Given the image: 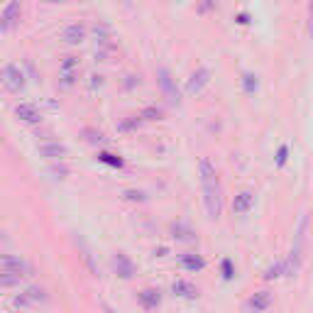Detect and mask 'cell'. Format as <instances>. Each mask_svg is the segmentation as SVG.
<instances>
[{"label":"cell","mask_w":313,"mask_h":313,"mask_svg":"<svg viewBox=\"0 0 313 313\" xmlns=\"http://www.w3.org/2000/svg\"><path fill=\"white\" fill-rule=\"evenodd\" d=\"M201 186H203V201H205V211L211 218H218L223 213V188H221V179L216 166L211 164L208 159H201Z\"/></svg>","instance_id":"6da1fadb"},{"label":"cell","mask_w":313,"mask_h":313,"mask_svg":"<svg viewBox=\"0 0 313 313\" xmlns=\"http://www.w3.org/2000/svg\"><path fill=\"white\" fill-rule=\"evenodd\" d=\"M32 272L27 262L13 257V255H3V274H0V286H13L18 284L22 276H27Z\"/></svg>","instance_id":"7a4b0ae2"},{"label":"cell","mask_w":313,"mask_h":313,"mask_svg":"<svg viewBox=\"0 0 313 313\" xmlns=\"http://www.w3.org/2000/svg\"><path fill=\"white\" fill-rule=\"evenodd\" d=\"M20 18H22V3H20V0H10V3L5 5V10H3V22H0L3 32L15 30L20 25Z\"/></svg>","instance_id":"3957f363"},{"label":"cell","mask_w":313,"mask_h":313,"mask_svg":"<svg viewBox=\"0 0 313 313\" xmlns=\"http://www.w3.org/2000/svg\"><path fill=\"white\" fill-rule=\"evenodd\" d=\"M3 86L10 93H20L25 88V76H22V71H20L18 66L8 64V66L3 69Z\"/></svg>","instance_id":"277c9868"},{"label":"cell","mask_w":313,"mask_h":313,"mask_svg":"<svg viewBox=\"0 0 313 313\" xmlns=\"http://www.w3.org/2000/svg\"><path fill=\"white\" fill-rule=\"evenodd\" d=\"M44 301H47V291L42 286H30L25 294L15 298V306L18 308H30L32 303H44Z\"/></svg>","instance_id":"5b68a950"},{"label":"cell","mask_w":313,"mask_h":313,"mask_svg":"<svg viewBox=\"0 0 313 313\" xmlns=\"http://www.w3.org/2000/svg\"><path fill=\"white\" fill-rule=\"evenodd\" d=\"M211 81V69H205V66H201L198 71H193L191 74V78L186 81V93L188 95H193V93H201L203 86Z\"/></svg>","instance_id":"8992f818"},{"label":"cell","mask_w":313,"mask_h":313,"mask_svg":"<svg viewBox=\"0 0 313 313\" xmlns=\"http://www.w3.org/2000/svg\"><path fill=\"white\" fill-rule=\"evenodd\" d=\"M113 269H115V274L123 276V279L135 276V264H132V259L125 252H115L113 255Z\"/></svg>","instance_id":"52a82bcc"},{"label":"cell","mask_w":313,"mask_h":313,"mask_svg":"<svg viewBox=\"0 0 313 313\" xmlns=\"http://www.w3.org/2000/svg\"><path fill=\"white\" fill-rule=\"evenodd\" d=\"M137 298H140V306H142L145 311H152V308H157V306L162 303V291H159V289H142V291L137 294Z\"/></svg>","instance_id":"ba28073f"},{"label":"cell","mask_w":313,"mask_h":313,"mask_svg":"<svg viewBox=\"0 0 313 313\" xmlns=\"http://www.w3.org/2000/svg\"><path fill=\"white\" fill-rule=\"evenodd\" d=\"M157 76H159V86L164 88L166 98H169V103L179 106V93H176L174 83H171V76H169V71H166V69H159V71H157Z\"/></svg>","instance_id":"9c48e42d"},{"label":"cell","mask_w":313,"mask_h":313,"mask_svg":"<svg viewBox=\"0 0 313 313\" xmlns=\"http://www.w3.org/2000/svg\"><path fill=\"white\" fill-rule=\"evenodd\" d=\"M269 306H272V296L267 291H259L245 303V311H267Z\"/></svg>","instance_id":"30bf717a"},{"label":"cell","mask_w":313,"mask_h":313,"mask_svg":"<svg viewBox=\"0 0 313 313\" xmlns=\"http://www.w3.org/2000/svg\"><path fill=\"white\" fill-rule=\"evenodd\" d=\"M15 115H18L20 120H25V123H30V125H35L42 120V113L35 108V106H30V103H22L15 108Z\"/></svg>","instance_id":"8fae6325"},{"label":"cell","mask_w":313,"mask_h":313,"mask_svg":"<svg viewBox=\"0 0 313 313\" xmlns=\"http://www.w3.org/2000/svg\"><path fill=\"white\" fill-rule=\"evenodd\" d=\"M255 205V193L252 191H242L235 196V201H233V211L235 213H250V208Z\"/></svg>","instance_id":"7c38bea8"},{"label":"cell","mask_w":313,"mask_h":313,"mask_svg":"<svg viewBox=\"0 0 313 313\" xmlns=\"http://www.w3.org/2000/svg\"><path fill=\"white\" fill-rule=\"evenodd\" d=\"M83 37H86V27L78 25V22L69 25V27L64 30V42H66V44H81Z\"/></svg>","instance_id":"4fadbf2b"},{"label":"cell","mask_w":313,"mask_h":313,"mask_svg":"<svg viewBox=\"0 0 313 313\" xmlns=\"http://www.w3.org/2000/svg\"><path fill=\"white\" fill-rule=\"evenodd\" d=\"M37 149H39V154L47 157V159H61V157H66V147L59 145V142H47V145H39Z\"/></svg>","instance_id":"5bb4252c"},{"label":"cell","mask_w":313,"mask_h":313,"mask_svg":"<svg viewBox=\"0 0 313 313\" xmlns=\"http://www.w3.org/2000/svg\"><path fill=\"white\" fill-rule=\"evenodd\" d=\"M174 294L176 296H184V298H196L198 296V289L191 284V281H174Z\"/></svg>","instance_id":"9a60e30c"},{"label":"cell","mask_w":313,"mask_h":313,"mask_svg":"<svg viewBox=\"0 0 313 313\" xmlns=\"http://www.w3.org/2000/svg\"><path fill=\"white\" fill-rule=\"evenodd\" d=\"M181 267L188 272H201L205 267V259L198 257V255H181Z\"/></svg>","instance_id":"2e32d148"},{"label":"cell","mask_w":313,"mask_h":313,"mask_svg":"<svg viewBox=\"0 0 313 313\" xmlns=\"http://www.w3.org/2000/svg\"><path fill=\"white\" fill-rule=\"evenodd\" d=\"M76 245H78V252H81V259H83V264L88 267V272L93 276H98V267H95V262H93V255L88 252V247L83 245V240H76Z\"/></svg>","instance_id":"e0dca14e"},{"label":"cell","mask_w":313,"mask_h":313,"mask_svg":"<svg viewBox=\"0 0 313 313\" xmlns=\"http://www.w3.org/2000/svg\"><path fill=\"white\" fill-rule=\"evenodd\" d=\"M76 66H78V61H76L74 56H66V59H64V64H61V74H64V83H66V86L74 81V69Z\"/></svg>","instance_id":"ac0fdd59"},{"label":"cell","mask_w":313,"mask_h":313,"mask_svg":"<svg viewBox=\"0 0 313 313\" xmlns=\"http://www.w3.org/2000/svg\"><path fill=\"white\" fill-rule=\"evenodd\" d=\"M142 123H145V118H142V115H130V118H125V120L118 125V132H132V130L140 128Z\"/></svg>","instance_id":"d6986e66"},{"label":"cell","mask_w":313,"mask_h":313,"mask_svg":"<svg viewBox=\"0 0 313 313\" xmlns=\"http://www.w3.org/2000/svg\"><path fill=\"white\" fill-rule=\"evenodd\" d=\"M279 276H286V262H284V259H281V262H276V264H272V267L264 272V279H267V281L279 279Z\"/></svg>","instance_id":"ffe728a7"},{"label":"cell","mask_w":313,"mask_h":313,"mask_svg":"<svg viewBox=\"0 0 313 313\" xmlns=\"http://www.w3.org/2000/svg\"><path fill=\"white\" fill-rule=\"evenodd\" d=\"M171 233H174V238L176 240H193V230L191 228H186V225H181V223H174L171 225Z\"/></svg>","instance_id":"44dd1931"},{"label":"cell","mask_w":313,"mask_h":313,"mask_svg":"<svg viewBox=\"0 0 313 313\" xmlns=\"http://www.w3.org/2000/svg\"><path fill=\"white\" fill-rule=\"evenodd\" d=\"M98 159H100L103 164L113 166V169H123V166H125V162H123L120 157H115V154H111V152H100V154H98Z\"/></svg>","instance_id":"7402d4cb"},{"label":"cell","mask_w":313,"mask_h":313,"mask_svg":"<svg viewBox=\"0 0 313 313\" xmlns=\"http://www.w3.org/2000/svg\"><path fill=\"white\" fill-rule=\"evenodd\" d=\"M242 86H245V91H247V93H255V91H257V76L245 74V76H242Z\"/></svg>","instance_id":"603a6c76"},{"label":"cell","mask_w":313,"mask_h":313,"mask_svg":"<svg viewBox=\"0 0 313 313\" xmlns=\"http://www.w3.org/2000/svg\"><path fill=\"white\" fill-rule=\"evenodd\" d=\"M145 120H159L162 118V108H157V106H149V108H145V111L140 113Z\"/></svg>","instance_id":"cb8c5ba5"},{"label":"cell","mask_w":313,"mask_h":313,"mask_svg":"<svg viewBox=\"0 0 313 313\" xmlns=\"http://www.w3.org/2000/svg\"><path fill=\"white\" fill-rule=\"evenodd\" d=\"M125 198H128V201H140V203L147 201L142 191H125Z\"/></svg>","instance_id":"d4e9b609"},{"label":"cell","mask_w":313,"mask_h":313,"mask_svg":"<svg viewBox=\"0 0 313 313\" xmlns=\"http://www.w3.org/2000/svg\"><path fill=\"white\" fill-rule=\"evenodd\" d=\"M86 135H88L86 140H88V142H93V145H95V142H103V132H95V130H86Z\"/></svg>","instance_id":"484cf974"},{"label":"cell","mask_w":313,"mask_h":313,"mask_svg":"<svg viewBox=\"0 0 313 313\" xmlns=\"http://www.w3.org/2000/svg\"><path fill=\"white\" fill-rule=\"evenodd\" d=\"M233 274H235V272H233V264L225 259V262H223V276H225V279H233Z\"/></svg>","instance_id":"4316f807"},{"label":"cell","mask_w":313,"mask_h":313,"mask_svg":"<svg viewBox=\"0 0 313 313\" xmlns=\"http://www.w3.org/2000/svg\"><path fill=\"white\" fill-rule=\"evenodd\" d=\"M308 35L313 39V0L308 3Z\"/></svg>","instance_id":"83f0119b"},{"label":"cell","mask_w":313,"mask_h":313,"mask_svg":"<svg viewBox=\"0 0 313 313\" xmlns=\"http://www.w3.org/2000/svg\"><path fill=\"white\" fill-rule=\"evenodd\" d=\"M286 154H289V149H286V147L279 149V157H276V164H279V166H284V162H286Z\"/></svg>","instance_id":"f1b7e54d"},{"label":"cell","mask_w":313,"mask_h":313,"mask_svg":"<svg viewBox=\"0 0 313 313\" xmlns=\"http://www.w3.org/2000/svg\"><path fill=\"white\" fill-rule=\"evenodd\" d=\"M54 174H56V176H66V174H69V169H66V166H54Z\"/></svg>","instance_id":"f546056e"}]
</instances>
